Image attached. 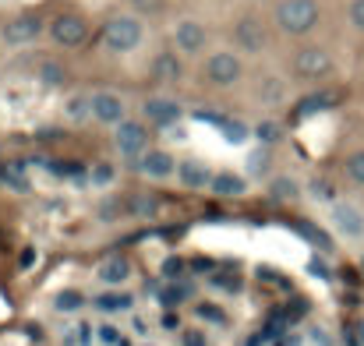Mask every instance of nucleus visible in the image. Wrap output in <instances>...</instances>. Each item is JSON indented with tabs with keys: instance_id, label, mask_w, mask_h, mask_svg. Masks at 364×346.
Returning a JSON list of instances; mask_svg holds the SVG:
<instances>
[{
	"instance_id": "obj_49",
	"label": "nucleus",
	"mask_w": 364,
	"mask_h": 346,
	"mask_svg": "<svg viewBox=\"0 0 364 346\" xmlns=\"http://www.w3.org/2000/svg\"><path fill=\"white\" fill-rule=\"evenodd\" d=\"M191 269H195V272H209V269H212V262H209V258H195V262H191Z\"/></svg>"
},
{
	"instance_id": "obj_13",
	"label": "nucleus",
	"mask_w": 364,
	"mask_h": 346,
	"mask_svg": "<svg viewBox=\"0 0 364 346\" xmlns=\"http://www.w3.org/2000/svg\"><path fill=\"white\" fill-rule=\"evenodd\" d=\"M145 117L153 124H173V120H180V106L173 99H149L145 103Z\"/></svg>"
},
{
	"instance_id": "obj_1",
	"label": "nucleus",
	"mask_w": 364,
	"mask_h": 346,
	"mask_svg": "<svg viewBox=\"0 0 364 346\" xmlns=\"http://www.w3.org/2000/svg\"><path fill=\"white\" fill-rule=\"evenodd\" d=\"M276 21L283 32H308V28H315L318 21V4L315 0H283V4L276 8Z\"/></svg>"
},
{
	"instance_id": "obj_33",
	"label": "nucleus",
	"mask_w": 364,
	"mask_h": 346,
	"mask_svg": "<svg viewBox=\"0 0 364 346\" xmlns=\"http://www.w3.org/2000/svg\"><path fill=\"white\" fill-rule=\"evenodd\" d=\"M184 269H188V265L180 262V258H173V255L163 262V276H166V279H180V276H184Z\"/></svg>"
},
{
	"instance_id": "obj_37",
	"label": "nucleus",
	"mask_w": 364,
	"mask_h": 346,
	"mask_svg": "<svg viewBox=\"0 0 364 346\" xmlns=\"http://www.w3.org/2000/svg\"><path fill=\"white\" fill-rule=\"evenodd\" d=\"M350 21H354V28L364 32V0H354L350 4Z\"/></svg>"
},
{
	"instance_id": "obj_52",
	"label": "nucleus",
	"mask_w": 364,
	"mask_h": 346,
	"mask_svg": "<svg viewBox=\"0 0 364 346\" xmlns=\"http://www.w3.org/2000/svg\"><path fill=\"white\" fill-rule=\"evenodd\" d=\"M361 272H364V258H361Z\"/></svg>"
},
{
	"instance_id": "obj_15",
	"label": "nucleus",
	"mask_w": 364,
	"mask_h": 346,
	"mask_svg": "<svg viewBox=\"0 0 364 346\" xmlns=\"http://www.w3.org/2000/svg\"><path fill=\"white\" fill-rule=\"evenodd\" d=\"M336 99H340V92H318V96H308L305 103L294 110V117L300 120V117H312L318 110H329V106H336Z\"/></svg>"
},
{
	"instance_id": "obj_2",
	"label": "nucleus",
	"mask_w": 364,
	"mask_h": 346,
	"mask_svg": "<svg viewBox=\"0 0 364 346\" xmlns=\"http://www.w3.org/2000/svg\"><path fill=\"white\" fill-rule=\"evenodd\" d=\"M103 43L110 46V50H117V53H124V50H135L138 43H142V25L135 21V18H110L106 25H103Z\"/></svg>"
},
{
	"instance_id": "obj_39",
	"label": "nucleus",
	"mask_w": 364,
	"mask_h": 346,
	"mask_svg": "<svg viewBox=\"0 0 364 346\" xmlns=\"http://www.w3.org/2000/svg\"><path fill=\"white\" fill-rule=\"evenodd\" d=\"M36 138L39 142H60V138H64V131H60V128H39Z\"/></svg>"
},
{
	"instance_id": "obj_16",
	"label": "nucleus",
	"mask_w": 364,
	"mask_h": 346,
	"mask_svg": "<svg viewBox=\"0 0 364 346\" xmlns=\"http://www.w3.org/2000/svg\"><path fill=\"white\" fill-rule=\"evenodd\" d=\"M294 230L305 237L308 244H315L318 251H332V237L322 230V227H315V223H305V219H300V223H294Z\"/></svg>"
},
{
	"instance_id": "obj_23",
	"label": "nucleus",
	"mask_w": 364,
	"mask_h": 346,
	"mask_svg": "<svg viewBox=\"0 0 364 346\" xmlns=\"http://www.w3.org/2000/svg\"><path fill=\"white\" fill-rule=\"evenodd\" d=\"M272 198H276V202H294L297 198V184L290 180V177H276V180H272V191H269Z\"/></svg>"
},
{
	"instance_id": "obj_40",
	"label": "nucleus",
	"mask_w": 364,
	"mask_h": 346,
	"mask_svg": "<svg viewBox=\"0 0 364 346\" xmlns=\"http://www.w3.org/2000/svg\"><path fill=\"white\" fill-rule=\"evenodd\" d=\"M110 180H113V170H110V166H96V170H93V184L103 187V184H110Z\"/></svg>"
},
{
	"instance_id": "obj_30",
	"label": "nucleus",
	"mask_w": 364,
	"mask_h": 346,
	"mask_svg": "<svg viewBox=\"0 0 364 346\" xmlns=\"http://www.w3.org/2000/svg\"><path fill=\"white\" fill-rule=\"evenodd\" d=\"M85 113H93V99H85V96H75V99L68 103V117L82 120Z\"/></svg>"
},
{
	"instance_id": "obj_48",
	"label": "nucleus",
	"mask_w": 364,
	"mask_h": 346,
	"mask_svg": "<svg viewBox=\"0 0 364 346\" xmlns=\"http://www.w3.org/2000/svg\"><path fill=\"white\" fill-rule=\"evenodd\" d=\"M305 311H308V304H305V300H297V304H294L287 314H290V318H300V314H305Z\"/></svg>"
},
{
	"instance_id": "obj_32",
	"label": "nucleus",
	"mask_w": 364,
	"mask_h": 346,
	"mask_svg": "<svg viewBox=\"0 0 364 346\" xmlns=\"http://www.w3.org/2000/svg\"><path fill=\"white\" fill-rule=\"evenodd\" d=\"M198 318H205V322H216V325H223V322H227V314H223L220 307H212V304H198Z\"/></svg>"
},
{
	"instance_id": "obj_7",
	"label": "nucleus",
	"mask_w": 364,
	"mask_h": 346,
	"mask_svg": "<svg viewBox=\"0 0 364 346\" xmlns=\"http://www.w3.org/2000/svg\"><path fill=\"white\" fill-rule=\"evenodd\" d=\"M233 43L245 50V53H258V50L265 46V28H262V21H258V18H240V21L233 25Z\"/></svg>"
},
{
	"instance_id": "obj_38",
	"label": "nucleus",
	"mask_w": 364,
	"mask_h": 346,
	"mask_svg": "<svg viewBox=\"0 0 364 346\" xmlns=\"http://www.w3.org/2000/svg\"><path fill=\"white\" fill-rule=\"evenodd\" d=\"M262 96H265V99H272V103H280L283 85H280V81H265V85H262Z\"/></svg>"
},
{
	"instance_id": "obj_50",
	"label": "nucleus",
	"mask_w": 364,
	"mask_h": 346,
	"mask_svg": "<svg viewBox=\"0 0 364 346\" xmlns=\"http://www.w3.org/2000/svg\"><path fill=\"white\" fill-rule=\"evenodd\" d=\"M354 332H357V343L364 346V322H357V329H354Z\"/></svg>"
},
{
	"instance_id": "obj_51",
	"label": "nucleus",
	"mask_w": 364,
	"mask_h": 346,
	"mask_svg": "<svg viewBox=\"0 0 364 346\" xmlns=\"http://www.w3.org/2000/svg\"><path fill=\"white\" fill-rule=\"evenodd\" d=\"M117 346H131V339H120V343H117Z\"/></svg>"
},
{
	"instance_id": "obj_12",
	"label": "nucleus",
	"mask_w": 364,
	"mask_h": 346,
	"mask_svg": "<svg viewBox=\"0 0 364 346\" xmlns=\"http://www.w3.org/2000/svg\"><path fill=\"white\" fill-rule=\"evenodd\" d=\"M177 177H180V184H184V187H212V180H216V177H212L202 163H195V160H188V163H180L177 166Z\"/></svg>"
},
{
	"instance_id": "obj_24",
	"label": "nucleus",
	"mask_w": 364,
	"mask_h": 346,
	"mask_svg": "<svg viewBox=\"0 0 364 346\" xmlns=\"http://www.w3.org/2000/svg\"><path fill=\"white\" fill-rule=\"evenodd\" d=\"M82 304H85V297L78 290H64V294H57V300H53L57 311H78Z\"/></svg>"
},
{
	"instance_id": "obj_27",
	"label": "nucleus",
	"mask_w": 364,
	"mask_h": 346,
	"mask_svg": "<svg viewBox=\"0 0 364 346\" xmlns=\"http://www.w3.org/2000/svg\"><path fill=\"white\" fill-rule=\"evenodd\" d=\"M128 212H131V215H153V212H156V198L138 195V198L128 202Z\"/></svg>"
},
{
	"instance_id": "obj_47",
	"label": "nucleus",
	"mask_w": 364,
	"mask_h": 346,
	"mask_svg": "<svg viewBox=\"0 0 364 346\" xmlns=\"http://www.w3.org/2000/svg\"><path fill=\"white\" fill-rule=\"evenodd\" d=\"M32 262H36V251H32V247H25V251H21V269H28Z\"/></svg>"
},
{
	"instance_id": "obj_46",
	"label": "nucleus",
	"mask_w": 364,
	"mask_h": 346,
	"mask_svg": "<svg viewBox=\"0 0 364 346\" xmlns=\"http://www.w3.org/2000/svg\"><path fill=\"white\" fill-rule=\"evenodd\" d=\"M135 8H142V11H160L163 0H135Z\"/></svg>"
},
{
	"instance_id": "obj_3",
	"label": "nucleus",
	"mask_w": 364,
	"mask_h": 346,
	"mask_svg": "<svg viewBox=\"0 0 364 346\" xmlns=\"http://www.w3.org/2000/svg\"><path fill=\"white\" fill-rule=\"evenodd\" d=\"M294 71H297V78L329 75V71H332V57H329L322 46H305V50L294 57Z\"/></svg>"
},
{
	"instance_id": "obj_25",
	"label": "nucleus",
	"mask_w": 364,
	"mask_h": 346,
	"mask_svg": "<svg viewBox=\"0 0 364 346\" xmlns=\"http://www.w3.org/2000/svg\"><path fill=\"white\" fill-rule=\"evenodd\" d=\"M188 294H191V287H166V290H160V304L163 307H177Z\"/></svg>"
},
{
	"instance_id": "obj_19",
	"label": "nucleus",
	"mask_w": 364,
	"mask_h": 346,
	"mask_svg": "<svg viewBox=\"0 0 364 346\" xmlns=\"http://www.w3.org/2000/svg\"><path fill=\"white\" fill-rule=\"evenodd\" d=\"M153 75L163 78V81H177V78H180V60H177V53H160L156 64H153Z\"/></svg>"
},
{
	"instance_id": "obj_36",
	"label": "nucleus",
	"mask_w": 364,
	"mask_h": 346,
	"mask_svg": "<svg viewBox=\"0 0 364 346\" xmlns=\"http://www.w3.org/2000/svg\"><path fill=\"white\" fill-rule=\"evenodd\" d=\"M308 272H312V276H318V279H332V272H329V265H325V262H322L318 255H315V258L308 262Z\"/></svg>"
},
{
	"instance_id": "obj_4",
	"label": "nucleus",
	"mask_w": 364,
	"mask_h": 346,
	"mask_svg": "<svg viewBox=\"0 0 364 346\" xmlns=\"http://www.w3.org/2000/svg\"><path fill=\"white\" fill-rule=\"evenodd\" d=\"M39 32H43V21L36 15H18V18H11L4 25V32H0V36H4L8 46H28Z\"/></svg>"
},
{
	"instance_id": "obj_11",
	"label": "nucleus",
	"mask_w": 364,
	"mask_h": 346,
	"mask_svg": "<svg viewBox=\"0 0 364 346\" xmlns=\"http://www.w3.org/2000/svg\"><path fill=\"white\" fill-rule=\"evenodd\" d=\"M332 223H336V230L347 233V237H361L364 233V215L354 205H336L332 209Z\"/></svg>"
},
{
	"instance_id": "obj_34",
	"label": "nucleus",
	"mask_w": 364,
	"mask_h": 346,
	"mask_svg": "<svg viewBox=\"0 0 364 346\" xmlns=\"http://www.w3.org/2000/svg\"><path fill=\"white\" fill-rule=\"evenodd\" d=\"M248 170H251V173H265V170H269V152L258 148L255 155H248Z\"/></svg>"
},
{
	"instance_id": "obj_41",
	"label": "nucleus",
	"mask_w": 364,
	"mask_h": 346,
	"mask_svg": "<svg viewBox=\"0 0 364 346\" xmlns=\"http://www.w3.org/2000/svg\"><path fill=\"white\" fill-rule=\"evenodd\" d=\"M212 282H216V287H223V290H230V294H233V290H240L237 276H233V279H230V276H212Z\"/></svg>"
},
{
	"instance_id": "obj_22",
	"label": "nucleus",
	"mask_w": 364,
	"mask_h": 346,
	"mask_svg": "<svg viewBox=\"0 0 364 346\" xmlns=\"http://www.w3.org/2000/svg\"><path fill=\"white\" fill-rule=\"evenodd\" d=\"M135 304V297L128 294H106V297H96V307L99 311H128Z\"/></svg>"
},
{
	"instance_id": "obj_31",
	"label": "nucleus",
	"mask_w": 364,
	"mask_h": 346,
	"mask_svg": "<svg viewBox=\"0 0 364 346\" xmlns=\"http://www.w3.org/2000/svg\"><path fill=\"white\" fill-rule=\"evenodd\" d=\"M120 212H124V205H120L117 198H110V202L99 205V219H103V223H113V219H120Z\"/></svg>"
},
{
	"instance_id": "obj_21",
	"label": "nucleus",
	"mask_w": 364,
	"mask_h": 346,
	"mask_svg": "<svg viewBox=\"0 0 364 346\" xmlns=\"http://www.w3.org/2000/svg\"><path fill=\"white\" fill-rule=\"evenodd\" d=\"M39 81L43 85H64L68 81V71L57 64V60H43L39 64Z\"/></svg>"
},
{
	"instance_id": "obj_9",
	"label": "nucleus",
	"mask_w": 364,
	"mask_h": 346,
	"mask_svg": "<svg viewBox=\"0 0 364 346\" xmlns=\"http://www.w3.org/2000/svg\"><path fill=\"white\" fill-rule=\"evenodd\" d=\"M145 142H149V131L142 128V124H135V120H124L117 128V148L124 155H138L145 148Z\"/></svg>"
},
{
	"instance_id": "obj_20",
	"label": "nucleus",
	"mask_w": 364,
	"mask_h": 346,
	"mask_svg": "<svg viewBox=\"0 0 364 346\" xmlns=\"http://www.w3.org/2000/svg\"><path fill=\"white\" fill-rule=\"evenodd\" d=\"M128 276H131V265H128L124 258H110V262L99 269V279H103V282H124Z\"/></svg>"
},
{
	"instance_id": "obj_43",
	"label": "nucleus",
	"mask_w": 364,
	"mask_h": 346,
	"mask_svg": "<svg viewBox=\"0 0 364 346\" xmlns=\"http://www.w3.org/2000/svg\"><path fill=\"white\" fill-rule=\"evenodd\" d=\"M184 346H205V336H202L198 329H188V332H184Z\"/></svg>"
},
{
	"instance_id": "obj_6",
	"label": "nucleus",
	"mask_w": 364,
	"mask_h": 346,
	"mask_svg": "<svg viewBox=\"0 0 364 346\" xmlns=\"http://www.w3.org/2000/svg\"><path fill=\"white\" fill-rule=\"evenodd\" d=\"M205 78L212 85H233L240 78V60L233 53H216V57H209V64H205Z\"/></svg>"
},
{
	"instance_id": "obj_26",
	"label": "nucleus",
	"mask_w": 364,
	"mask_h": 346,
	"mask_svg": "<svg viewBox=\"0 0 364 346\" xmlns=\"http://www.w3.org/2000/svg\"><path fill=\"white\" fill-rule=\"evenodd\" d=\"M255 138L262 145H272V142H280V124H272V120H262L258 128H255Z\"/></svg>"
},
{
	"instance_id": "obj_18",
	"label": "nucleus",
	"mask_w": 364,
	"mask_h": 346,
	"mask_svg": "<svg viewBox=\"0 0 364 346\" xmlns=\"http://www.w3.org/2000/svg\"><path fill=\"white\" fill-rule=\"evenodd\" d=\"M142 170H145L149 177H170V173H173V160H170L166 152H149L145 163H142Z\"/></svg>"
},
{
	"instance_id": "obj_28",
	"label": "nucleus",
	"mask_w": 364,
	"mask_h": 346,
	"mask_svg": "<svg viewBox=\"0 0 364 346\" xmlns=\"http://www.w3.org/2000/svg\"><path fill=\"white\" fill-rule=\"evenodd\" d=\"M223 138L233 142V145H240V142L248 138V128H245L240 120H227V124H223Z\"/></svg>"
},
{
	"instance_id": "obj_29",
	"label": "nucleus",
	"mask_w": 364,
	"mask_h": 346,
	"mask_svg": "<svg viewBox=\"0 0 364 346\" xmlns=\"http://www.w3.org/2000/svg\"><path fill=\"white\" fill-rule=\"evenodd\" d=\"M347 177L354 184H364V152H354L350 160H347Z\"/></svg>"
},
{
	"instance_id": "obj_35",
	"label": "nucleus",
	"mask_w": 364,
	"mask_h": 346,
	"mask_svg": "<svg viewBox=\"0 0 364 346\" xmlns=\"http://www.w3.org/2000/svg\"><path fill=\"white\" fill-rule=\"evenodd\" d=\"M312 195H315V198H332V195H336V187H332L329 180H318V177H315V180H312Z\"/></svg>"
},
{
	"instance_id": "obj_17",
	"label": "nucleus",
	"mask_w": 364,
	"mask_h": 346,
	"mask_svg": "<svg viewBox=\"0 0 364 346\" xmlns=\"http://www.w3.org/2000/svg\"><path fill=\"white\" fill-rule=\"evenodd\" d=\"M212 191L223 195V198L245 195V177H237V173H216V180H212Z\"/></svg>"
},
{
	"instance_id": "obj_5",
	"label": "nucleus",
	"mask_w": 364,
	"mask_h": 346,
	"mask_svg": "<svg viewBox=\"0 0 364 346\" xmlns=\"http://www.w3.org/2000/svg\"><path fill=\"white\" fill-rule=\"evenodd\" d=\"M50 32H53L57 46H71V50H75V46H82V43H85L88 28H85V21H82V18H75V15H60V18H53Z\"/></svg>"
},
{
	"instance_id": "obj_44",
	"label": "nucleus",
	"mask_w": 364,
	"mask_h": 346,
	"mask_svg": "<svg viewBox=\"0 0 364 346\" xmlns=\"http://www.w3.org/2000/svg\"><path fill=\"white\" fill-rule=\"evenodd\" d=\"M195 117H198V120H205V124H220V128H223V124H227V120H223L220 113H209V110H198Z\"/></svg>"
},
{
	"instance_id": "obj_10",
	"label": "nucleus",
	"mask_w": 364,
	"mask_h": 346,
	"mask_svg": "<svg viewBox=\"0 0 364 346\" xmlns=\"http://www.w3.org/2000/svg\"><path fill=\"white\" fill-rule=\"evenodd\" d=\"M173 43L184 50V53H198L205 46V28L198 21H177L173 28Z\"/></svg>"
},
{
	"instance_id": "obj_45",
	"label": "nucleus",
	"mask_w": 364,
	"mask_h": 346,
	"mask_svg": "<svg viewBox=\"0 0 364 346\" xmlns=\"http://www.w3.org/2000/svg\"><path fill=\"white\" fill-rule=\"evenodd\" d=\"M163 329H166V332L180 329V318H177V314H173V311H166V314H163Z\"/></svg>"
},
{
	"instance_id": "obj_8",
	"label": "nucleus",
	"mask_w": 364,
	"mask_h": 346,
	"mask_svg": "<svg viewBox=\"0 0 364 346\" xmlns=\"http://www.w3.org/2000/svg\"><path fill=\"white\" fill-rule=\"evenodd\" d=\"M93 113H96V120H103V124H124V99L120 96H113V92H96L93 96Z\"/></svg>"
},
{
	"instance_id": "obj_14",
	"label": "nucleus",
	"mask_w": 364,
	"mask_h": 346,
	"mask_svg": "<svg viewBox=\"0 0 364 346\" xmlns=\"http://www.w3.org/2000/svg\"><path fill=\"white\" fill-rule=\"evenodd\" d=\"M0 184L15 187V191H28V180H25V160L0 163Z\"/></svg>"
},
{
	"instance_id": "obj_42",
	"label": "nucleus",
	"mask_w": 364,
	"mask_h": 346,
	"mask_svg": "<svg viewBox=\"0 0 364 346\" xmlns=\"http://www.w3.org/2000/svg\"><path fill=\"white\" fill-rule=\"evenodd\" d=\"M99 339H103V343H113V346H117V343L124 339V336H120V332H117L113 325H103V329H99Z\"/></svg>"
}]
</instances>
